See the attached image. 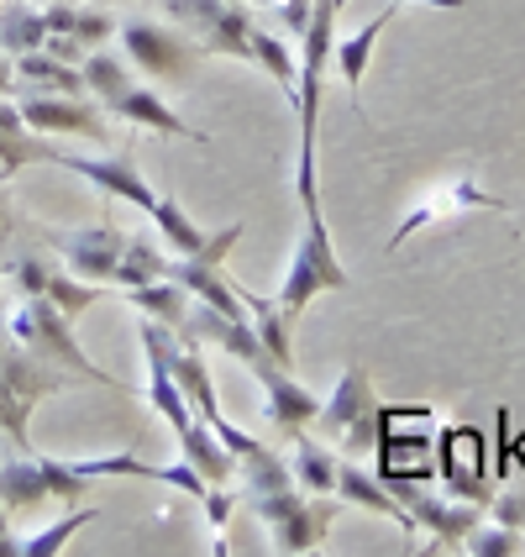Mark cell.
I'll return each mask as SVG.
<instances>
[{"instance_id": "cell-1", "label": "cell", "mask_w": 525, "mask_h": 557, "mask_svg": "<svg viewBox=\"0 0 525 557\" xmlns=\"http://www.w3.org/2000/svg\"><path fill=\"white\" fill-rule=\"evenodd\" d=\"M378 421H384V405L373 395V373L363 363H347L337 379V389L321 400L315 416V432L326 436L332 447H341V458H373L378 453Z\"/></svg>"}, {"instance_id": "cell-2", "label": "cell", "mask_w": 525, "mask_h": 557, "mask_svg": "<svg viewBox=\"0 0 525 557\" xmlns=\"http://www.w3.org/2000/svg\"><path fill=\"white\" fill-rule=\"evenodd\" d=\"M5 326H11V337L22 342V347L53 358V363H63L68 373H79V379H95V384L116 389V379L105 369H95L90 358H85V347L74 342V315H63L48 295H16L11 310H5Z\"/></svg>"}, {"instance_id": "cell-3", "label": "cell", "mask_w": 525, "mask_h": 557, "mask_svg": "<svg viewBox=\"0 0 525 557\" xmlns=\"http://www.w3.org/2000/svg\"><path fill=\"white\" fill-rule=\"evenodd\" d=\"M252 510L263 516V527L274 536L278 553L300 557V553H315L321 542H326V531L337 521L341 499L337 495H310L300 484H289V490H274V495H258L248 499Z\"/></svg>"}, {"instance_id": "cell-4", "label": "cell", "mask_w": 525, "mask_h": 557, "mask_svg": "<svg viewBox=\"0 0 525 557\" xmlns=\"http://www.w3.org/2000/svg\"><path fill=\"white\" fill-rule=\"evenodd\" d=\"M347 284H352V278H347L337 248H332V226H326V216H305L300 248H295L289 269H284V284H278V306H284V315H289V321H300L315 295H326V289H347Z\"/></svg>"}, {"instance_id": "cell-5", "label": "cell", "mask_w": 525, "mask_h": 557, "mask_svg": "<svg viewBox=\"0 0 525 557\" xmlns=\"http://www.w3.org/2000/svg\"><path fill=\"white\" fill-rule=\"evenodd\" d=\"M400 505L410 510V521L415 531H432V542H426V553H463V536L489 510L484 505H473V499H458V495H436V490H421L415 479H400V484H389Z\"/></svg>"}, {"instance_id": "cell-6", "label": "cell", "mask_w": 525, "mask_h": 557, "mask_svg": "<svg viewBox=\"0 0 525 557\" xmlns=\"http://www.w3.org/2000/svg\"><path fill=\"white\" fill-rule=\"evenodd\" d=\"M122 48L137 69H148L153 79H168V85H189L195 63H200V53H205L200 42H189V32L158 27V22H148V16L122 22Z\"/></svg>"}, {"instance_id": "cell-7", "label": "cell", "mask_w": 525, "mask_h": 557, "mask_svg": "<svg viewBox=\"0 0 525 557\" xmlns=\"http://www.w3.org/2000/svg\"><path fill=\"white\" fill-rule=\"evenodd\" d=\"M248 373L263 384V421L274 426V436H300L315 426V416H321V400L310 395L305 384L295 379V373L284 369V363H274V352H263V358H252Z\"/></svg>"}, {"instance_id": "cell-8", "label": "cell", "mask_w": 525, "mask_h": 557, "mask_svg": "<svg viewBox=\"0 0 525 557\" xmlns=\"http://www.w3.org/2000/svg\"><path fill=\"white\" fill-rule=\"evenodd\" d=\"M126 237L111 211L105 221H95V226H79V232H48V248L63 258V269H74L79 278H90V284H105V278H116V263H122L126 252Z\"/></svg>"}, {"instance_id": "cell-9", "label": "cell", "mask_w": 525, "mask_h": 557, "mask_svg": "<svg viewBox=\"0 0 525 557\" xmlns=\"http://www.w3.org/2000/svg\"><path fill=\"white\" fill-rule=\"evenodd\" d=\"M22 122L32 132H42V137H53V132H68V137H90V143H105L111 137V126L105 116L95 111L85 95H53V90H22Z\"/></svg>"}, {"instance_id": "cell-10", "label": "cell", "mask_w": 525, "mask_h": 557, "mask_svg": "<svg viewBox=\"0 0 525 557\" xmlns=\"http://www.w3.org/2000/svg\"><path fill=\"white\" fill-rule=\"evenodd\" d=\"M436 447H441V484H447V495L473 499V505L489 510L495 484L484 479V432L478 426H447L436 436Z\"/></svg>"}, {"instance_id": "cell-11", "label": "cell", "mask_w": 525, "mask_h": 557, "mask_svg": "<svg viewBox=\"0 0 525 557\" xmlns=\"http://www.w3.org/2000/svg\"><path fill=\"white\" fill-rule=\"evenodd\" d=\"M53 163L63 169H74L79 180H90L100 195H116V200H132L137 211H148L153 216L158 206V189L142 180V169H137V158L132 153H105V158H79V153H53Z\"/></svg>"}, {"instance_id": "cell-12", "label": "cell", "mask_w": 525, "mask_h": 557, "mask_svg": "<svg viewBox=\"0 0 525 557\" xmlns=\"http://www.w3.org/2000/svg\"><path fill=\"white\" fill-rule=\"evenodd\" d=\"M463 211H515L504 195H489L484 185H473V180H458V185H447V189H432L410 216L395 226V237H389V252H400V243H410L421 226H432V221H447V216H463Z\"/></svg>"}, {"instance_id": "cell-13", "label": "cell", "mask_w": 525, "mask_h": 557, "mask_svg": "<svg viewBox=\"0 0 525 557\" xmlns=\"http://www.w3.org/2000/svg\"><path fill=\"white\" fill-rule=\"evenodd\" d=\"M337 499L341 505H363L373 516H389V521H400L404 531H415V521H410V510L400 505V495H395L378 473H368L358 458H341L337 463Z\"/></svg>"}, {"instance_id": "cell-14", "label": "cell", "mask_w": 525, "mask_h": 557, "mask_svg": "<svg viewBox=\"0 0 525 557\" xmlns=\"http://www.w3.org/2000/svg\"><path fill=\"white\" fill-rule=\"evenodd\" d=\"M53 143L42 137V132H32L22 122V106L11 100V95H0V180H11L16 169H27V163H53Z\"/></svg>"}, {"instance_id": "cell-15", "label": "cell", "mask_w": 525, "mask_h": 557, "mask_svg": "<svg viewBox=\"0 0 525 557\" xmlns=\"http://www.w3.org/2000/svg\"><path fill=\"white\" fill-rule=\"evenodd\" d=\"M42 499H53L42 453H11V458L0 463V505H5L11 516H27Z\"/></svg>"}, {"instance_id": "cell-16", "label": "cell", "mask_w": 525, "mask_h": 557, "mask_svg": "<svg viewBox=\"0 0 525 557\" xmlns=\"http://www.w3.org/2000/svg\"><path fill=\"white\" fill-rule=\"evenodd\" d=\"M179 458H189L211 484H237V458H232V447L221 442V432L205 416H195L179 432Z\"/></svg>"}, {"instance_id": "cell-17", "label": "cell", "mask_w": 525, "mask_h": 557, "mask_svg": "<svg viewBox=\"0 0 525 557\" xmlns=\"http://www.w3.org/2000/svg\"><path fill=\"white\" fill-rule=\"evenodd\" d=\"M111 111H116L122 122H132V126H153V132H163V137H189V143H205V132H195L179 111H168V106H163L153 90H142V85H132V90H126Z\"/></svg>"}, {"instance_id": "cell-18", "label": "cell", "mask_w": 525, "mask_h": 557, "mask_svg": "<svg viewBox=\"0 0 525 557\" xmlns=\"http://www.w3.org/2000/svg\"><path fill=\"white\" fill-rule=\"evenodd\" d=\"M337 453L326 442H315L310 432L289 436V468H295V484L310 495H337Z\"/></svg>"}, {"instance_id": "cell-19", "label": "cell", "mask_w": 525, "mask_h": 557, "mask_svg": "<svg viewBox=\"0 0 525 557\" xmlns=\"http://www.w3.org/2000/svg\"><path fill=\"white\" fill-rule=\"evenodd\" d=\"M16 79H22V90L90 95V85H85V69L63 63L59 53H48V48H37V53H22V59H16Z\"/></svg>"}, {"instance_id": "cell-20", "label": "cell", "mask_w": 525, "mask_h": 557, "mask_svg": "<svg viewBox=\"0 0 525 557\" xmlns=\"http://www.w3.org/2000/svg\"><path fill=\"white\" fill-rule=\"evenodd\" d=\"M132 306L142 310V315H153L163 326H174V332H185L189 326V289L179 278H153V284H137V289H122Z\"/></svg>"}, {"instance_id": "cell-21", "label": "cell", "mask_w": 525, "mask_h": 557, "mask_svg": "<svg viewBox=\"0 0 525 557\" xmlns=\"http://www.w3.org/2000/svg\"><path fill=\"white\" fill-rule=\"evenodd\" d=\"M168 248H163V237H148V232H132L126 237V252H122V263H116V278L111 284H122V289H137V284H153V278L168 274Z\"/></svg>"}, {"instance_id": "cell-22", "label": "cell", "mask_w": 525, "mask_h": 557, "mask_svg": "<svg viewBox=\"0 0 525 557\" xmlns=\"http://www.w3.org/2000/svg\"><path fill=\"white\" fill-rule=\"evenodd\" d=\"M237 295L248 300V310H252V326H258V337H263V347L274 352V363H295V321L284 315V306L278 300H268V295H258V289H242L237 284Z\"/></svg>"}, {"instance_id": "cell-23", "label": "cell", "mask_w": 525, "mask_h": 557, "mask_svg": "<svg viewBox=\"0 0 525 557\" xmlns=\"http://www.w3.org/2000/svg\"><path fill=\"white\" fill-rule=\"evenodd\" d=\"M389 22H395V5H389V11H378L368 27H358V37H337V48H332V69L347 79V90H352V95H358V85H363L368 59H373V42L384 37V27H389Z\"/></svg>"}, {"instance_id": "cell-24", "label": "cell", "mask_w": 525, "mask_h": 557, "mask_svg": "<svg viewBox=\"0 0 525 557\" xmlns=\"http://www.w3.org/2000/svg\"><path fill=\"white\" fill-rule=\"evenodd\" d=\"M153 232L163 237V248L174 252V258H195V252L211 243V232H200L195 221H189V211L174 200V195H158L153 206Z\"/></svg>"}, {"instance_id": "cell-25", "label": "cell", "mask_w": 525, "mask_h": 557, "mask_svg": "<svg viewBox=\"0 0 525 557\" xmlns=\"http://www.w3.org/2000/svg\"><path fill=\"white\" fill-rule=\"evenodd\" d=\"M252 63H263L278 90L289 95V106H300V59L289 53L284 37H274L268 27H252Z\"/></svg>"}, {"instance_id": "cell-26", "label": "cell", "mask_w": 525, "mask_h": 557, "mask_svg": "<svg viewBox=\"0 0 525 557\" xmlns=\"http://www.w3.org/2000/svg\"><path fill=\"white\" fill-rule=\"evenodd\" d=\"M0 48H5L11 59L48 48V16H42V11H27V5H16V0H11V5L0 11Z\"/></svg>"}, {"instance_id": "cell-27", "label": "cell", "mask_w": 525, "mask_h": 557, "mask_svg": "<svg viewBox=\"0 0 525 557\" xmlns=\"http://www.w3.org/2000/svg\"><path fill=\"white\" fill-rule=\"evenodd\" d=\"M252 11H248V0L242 5H226L221 11V22L211 32H205V53H221V59H252Z\"/></svg>"}, {"instance_id": "cell-28", "label": "cell", "mask_w": 525, "mask_h": 557, "mask_svg": "<svg viewBox=\"0 0 525 557\" xmlns=\"http://www.w3.org/2000/svg\"><path fill=\"white\" fill-rule=\"evenodd\" d=\"M79 69H85V85H90L95 100H105V111H111V106H116V100L137 85V79H132V69H126L116 53H105V48H90Z\"/></svg>"}, {"instance_id": "cell-29", "label": "cell", "mask_w": 525, "mask_h": 557, "mask_svg": "<svg viewBox=\"0 0 525 557\" xmlns=\"http://www.w3.org/2000/svg\"><path fill=\"white\" fill-rule=\"evenodd\" d=\"M27 416H32V400L0 373V436H5L11 453H37V447H32V432H27Z\"/></svg>"}, {"instance_id": "cell-30", "label": "cell", "mask_w": 525, "mask_h": 557, "mask_svg": "<svg viewBox=\"0 0 525 557\" xmlns=\"http://www.w3.org/2000/svg\"><path fill=\"white\" fill-rule=\"evenodd\" d=\"M463 553L467 557H525V531H510L484 516V521L463 536Z\"/></svg>"}, {"instance_id": "cell-31", "label": "cell", "mask_w": 525, "mask_h": 557, "mask_svg": "<svg viewBox=\"0 0 525 557\" xmlns=\"http://www.w3.org/2000/svg\"><path fill=\"white\" fill-rule=\"evenodd\" d=\"M42 295H48V300H53V306L63 310V315H85V310H90L95 300H100V284L79 278L74 269H68V274H63V269H53V274H48V289H42Z\"/></svg>"}, {"instance_id": "cell-32", "label": "cell", "mask_w": 525, "mask_h": 557, "mask_svg": "<svg viewBox=\"0 0 525 557\" xmlns=\"http://www.w3.org/2000/svg\"><path fill=\"white\" fill-rule=\"evenodd\" d=\"M90 521H100V510H95V505L74 510V516H63V521H53L42 536H27V542H22V557H53V553H63V547H68V536H74L79 527H90Z\"/></svg>"}, {"instance_id": "cell-33", "label": "cell", "mask_w": 525, "mask_h": 557, "mask_svg": "<svg viewBox=\"0 0 525 557\" xmlns=\"http://www.w3.org/2000/svg\"><path fill=\"white\" fill-rule=\"evenodd\" d=\"M163 11H168V22L189 27V37H195V42H205V32L221 22L226 0H163Z\"/></svg>"}, {"instance_id": "cell-34", "label": "cell", "mask_w": 525, "mask_h": 557, "mask_svg": "<svg viewBox=\"0 0 525 557\" xmlns=\"http://www.w3.org/2000/svg\"><path fill=\"white\" fill-rule=\"evenodd\" d=\"M79 473L85 479H153L158 484V463H142L132 453H111V458H79Z\"/></svg>"}, {"instance_id": "cell-35", "label": "cell", "mask_w": 525, "mask_h": 557, "mask_svg": "<svg viewBox=\"0 0 525 557\" xmlns=\"http://www.w3.org/2000/svg\"><path fill=\"white\" fill-rule=\"evenodd\" d=\"M268 11H274V27L284 32V37H305L310 11H315V0H274Z\"/></svg>"}, {"instance_id": "cell-36", "label": "cell", "mask_w": 525, "mask_h": 557, "mask_svg": "<svg viewBox=\"0 0 525 557\" xmlns=\"http://www.w3.org/2000/svg\"><path fill=\"white\" fill-rule=\"evenodd\" d=\"M489 521H499V527H510V531H525V490H499L489 499Z\"/></svg>"}, {"instance_id": "cell-37", "label": "cell", "mask_w": 525, "mask_h": 557, "mask_svg": "<svg viewBox=\"0 0 525 557\" xmlns=\"http://www.w3.org/2000/svg\"><path fill=\"white\" fill-rule=\"evenodd\" d=\"M200 505H205V521L216 531H226L232 527V510H237V490H232V484H211Z\"/></svg>"}, {"instance_id": "cell-38", "label": "cell", "mask_w": 525, "mask_h": 557, "mask_svg": "<svg viewBox=\"0 0 525 557\" xmlns=\"http://www.w3.org/2000/svg\"><path fill=\"white\" fill-rule=\"evenodd\" d=\"M111 32H122V27H116L105 11H79V22H74V37H79L85 48H105Z\"/></svg>"}, {"instance_id": "cell-39", "label": "cell", "mask_w": 525, "mask_h": 557, "mask_svg": "<svg viewBox=\"0 0 525 557\" xmlns=\"http://www.w3.org/2000/svg\"><path fill=\"white\" fill-rule=\"evenodd\" d=\"M48 37H63V32H74V22H79V5L74 0H48Z\"/></svg>"}, {"instance_id": "cell-40", "label": "cell", "mask_w": 525, "mask_h": 557, "mask_svg": "<svg viewBox=\"0 0 525 557\" xmlns=\"http://www.w3.org/2000/svg\"><path fill=\"white\" fill-rule=\"evenodd\" d=\"M11 237H16V211H11V200H5V189H0V263H5V252H11Z\"/></svg>"}, {"instance_id": "cell-41", "label": "cell", "mask_w": 525, "mask_h": 557, "mask_svg": "<svg viewBox=\"0 0 525 557\" xmlns=\"http://www.w3.org/2000/svg\"><path fill=\"white\" fill-rule=\"evenodd\" d=\"M0 557H22V536H11V510L0 505Z\"/></svg>"}, {"instance_id": "cell-42", "label": "cell", "mask_w": 525, "mask_h": 557, "mask_svg": "<svg viewBox=\"0 0 525 557\" xmlns=\"http://www.w3.org/2000/svg\"><path fill=\"white\" fill-rule=\"evenodd\" d=\"M16 85H22V79H16V59L0 48V95H16Z\"/></svg>"}, {"instance_id": "cell-43", "label": "cell", "mask_w": 525, "mask_h": 557, "mask_svg": "<svg viewBox=\"0 0 525 557\" xmlns=\"http://www.w3.org/2000/svg\"><path fill=\"white\" fill-rule=\"evenodd\" d=\"M410 5H436V11H458L463 0H410Z\"/></svg>"}, {"instance_id": "cell-44", "label": "cell", "mask_w": 525, "mask_h": 557, "mask_svg": "<svg viewBox=\"0 0 525 557\" xmlns=\"http://www.w3.org/2000/svg\"><path fill=\"white\" fill-rule=\"evenodd\" d=\"M226 5H242V0H226Z\"/></svg>"}, {"instance_id": "cell-45", "label": "cell", "mask_w": 525, "mask_h": 557, "mask_svg": "<svg viewBox=\"0 0 525 557\" xmlns=\"http://www.w3.org/2000/svg\"><path fill=\"white\" fill-rule=\"evenodd\" d=\"M258 5H274V0H258Z\"/></svg>"}]
</instances>
